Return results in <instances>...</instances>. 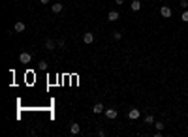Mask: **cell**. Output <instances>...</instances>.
Masks as SVG:
<instances>
[{"instance_id": "cell-1", "label": "cell", "mask_w": 188, "mask_h": 137, "mask_svg": "<svg viewBox=\"0 0 188 137\" xmlns=\"http://www.w3.org/2000/svg\"><path fill=\"white\" fill-rule=\"evenodd\" d=\"M160 13H162V17H164V19H169V17L173 15V11H171V8H169V6H162V8H160Z\"/></svg>"}, {"instance_id": "cell-2", "label": "cell", "mask_w": 188, "mask_h": 137, "mask_svg": "<svg viewBox=\"0 0 188 137\" xmlns=\"http://www.w3.org/2000/svg\"><path fill=\"white\" fill-rule=\"evenodd\" d=\"M139 117H141V111H139V109H135V107H134V109H130V111H128V118H130V120H137Z\"/></svg>"}, {"instance_id": "cell-3", "label": "cell", "mask_w": 188, "mask_h": 137, "mask_svg": "<svg viewBox=\"0 0 188 137\" xmlns=\"http://www.w3.org/2000/svg\"><path fill=\"white\" fill-rule=\"evenodd\" d=\"M19 60H21V64H28L32 60V55L30 53H21L19 55Z\"/></svg>"}, {"instance_id": "cell-4", "label": "cell", "mask_w": 188, "mask_h": 137, "mask_svg": "<svg viewBox=\"0 0 188 137\" xmlns=\"http://www.w3.org/2000/svg\"><path fill=\"white\" fill-rule=\"evenodd\" d=\"M104 115H105V117H107L109 120H115V118H117V115H119V113H117L115 109H105V111H104Z\"/></svg>"}, {"instance_id": "cell-5", "label": "cell", "mask_w": 188, "mask_h": 137, "mask_svg": "<svg viewBox=\"0 0 188 137\" xmlns=\"http://www.w3.org/2000/svg\"><path fill=\"white\" fill-rule=\"evenodd\" d=\"M119 17H121V13L119 11H117V10H111L109 13H107V19L113 23V21H119Z\"/></svg>"}, {"instance_id": "cell-6", "label": "cell", "mask_w": 188, "mask_h": 137, "mask_svg": "<svg viewBox=\"0 0 188 137\" xmlns=\"http://www.w3.org/2000/svg\"><path fill=\"white\" fill-rule=\"evenodd\" d=\"M13 28H15V32H25V30H27V25H25L23 21H17Z\"/></svg>"}, {"instance_id": "cell-7", "label": "cell", "mask_w": 188, "mask_h": 137, "mask_svg": "<svg viewBox=\"0 0 188 137\" xmlns=\"http://www.w3.org/2000/svg\"><path fill=\"white\" fill-rule=\"evenodd\" d=\"M70 131H72L74 135H77V133L81 131V126H79L77 122H72V124H70Z\"/></svg>"}, {"instance_id": "cell-8", "label": "cell", "mask_w": 188, "mask_h": 137, "mask_svg": "<svg viewBox=\"0 0 188 137\" xmlns=\"http://www.w3.org/2000/svg\"><path fill=\"white\" fill-rule=\"evenodd\" d=\"M83 41H85L87 45H88V43H92V41H94V34H92V32H87V34L83 36Z\"/></svg>"}, {"instance_id": "cell-9", "label": "cell", "mask_w": 188, "mask_h": 137, "mask_svg": "<svg viewBox=\"0 0 188 137\" xmlns=\"http://www.w3.org/2000/svg\"><path fill=\"white\" fill-rule=\"evenodd\" d=\"M62 8H64V6H62L60 2H57V4H53V6H51V11H53V13H60V11H62Z\"/></svg>"}, {"instance_id": "cell-10", "label": "cell", "mask_w": 188, "mask_h": 137, "mask_svg": "<svg viewBox=\"0 0 188 137\" xmlns=\"http://www.w3.org/2000/svg\"><path fill=\"white\" fill-rule=\"evenodd\" d=\"M92 111L96 113V115H100V113H104V105L102 103H94V107H92Z\"/></svg>"}, {"instance_id": "cell-11", "label": "cell", "mask_w": 188, "mask_h": 137, "mask_svg": "<svg viewBox=\"0 0 188 137\" xmlns=\"http://www.w3.org/2000/svg\"><path fill=\"white\" fill-rule=\"evenodd\" d=\"M141 10V2L139 0H132V11H139Z\"/></svg>"}, {"instance_id": "cell-12", "label": "cell", "mask_w": 188, "mask_h": 137, "mask_svg": "<svg viewBox=\"0 0 188 137\" xmlns=\"http://www.w3.org/2000/svg\"><path fill=\"white\" fill-rule=\"evenodd\" d=\"M45 47H47V49H49V51H53V49L57 47V43H55L53 39H47V41H45Z\"/></svg>"}, {"instance_id": "cell-13", "label": "cell", "mask_w": 188, "mask_h": 137, "mask_svg": "<svg viewBox=\"0 0 188 137\" xmlns=\"http://www.w3.org/2000/svg\"><path fill=\"white\" fill-rule=\"evenodd\" d=\"M145 124H147V126L154 124V117H152V115H147V117H145Z\"/></svg>"}, {"instance_id": "cell-14", "label": "cell", "mask_w": 188, "mask_h": 137, "mask_svg": "<svg viewBox=\"0 0 188 137\" xmlns=\"http://www.w3.org/2000/svg\"><path fill=\"white\" fill-rule=\"evenodd\" d=\"M181 19H182L184 23H188V10H184V11H182V15H181Z\"/></svg>"}, {"instance_id": "cell-15", "label": "cell", "mask_w": 188, "mask_h": 137, "mask_svg": "<svg viewBox=\"0 0 188 137\" xmlns=\"http://www.w3.org/2000/svg\"><path fill=\"white\" fill-rule=\"evenodd\" d=\"M154 128H156L158 131H162V130H164V124H162V122H154Z\"/></svg>"}, {"instance_id": "cell-16", "label": "cell", "mask_w": 188, "mask_h": 137, "mask_svg": "<svg viewBox=\"0 0 188 137\" xmlns=\"http://www.w3.org/2000/svg\"><path fill=\"white\" fill-rule=\"evenodd\" d=\"M113 38H115V39H117V41H119V39H121V38H122V34H121V32H115V34H113Z\"/></svg>"}, {"instance_id": "cell-17", "label": "cell", "mask_w": 188, "mask_h": 137, "mask_svg": "<svg viewBox=\"0 0 188 137\" xmlns=\"http://www.w3.org/2000/svg\"><path fill=\"white\" fill-rule=\"evenodd\" d=\"M181 8H184V10L188 8V0H181Z\"/></svg>"}, {"instance_id": "cell-18", "label": "cell", "mask_w": 188, "mask_h": 137, "mask_svg": "<svg viewBox=\"0 0 188 137\" xmlns=\"http://www.w3.org/2000/svg\"><path fill=\"white\" fill-rule=\"evenodd\" d=\"M40 68H41V70H47V62L41 60V62H40Z\"/></svg>"}, {"instance_id": "cell-19", "label": "cell", "mask_w": 188, "mask_h": 137, "mask_svg": "<svg viewBox=\"0 0 188 137\" xmlns=\"http://www.w3.org/2000/svg\"><path fill=\"white\" fill-rule=\"evenodd\" d=\"M115 4H117V6H122V4H124V0H115Z\"/></svg>"}, {"instance_id": "cell-20", "label": "cell", "mask_w": 188, "mask_h": 137, "mask_svg": "<svg viewBox=\"0 0 188 137\" xmlns=\"http://www.w3.org/2000/svg\"><path fill=\"white\" fill-rule=\"evenodd\" d=\"M40 2H41V4L45 6V4H49V0H40Z\"/></svg>"}, {"instance_id": "cell-21", "label": "cell", "mask_w": 188, "mask_h": 137, "mask_svg": "<svg viewBox=\"0 0 188 137\" xmlns=\"http://www.w3.org/2000/svg\"><path fill=\"white\" fill-rule=\"evenodd\" d=\"M15 2H19V0H15Z\"/></svg>"}]
</instances>
